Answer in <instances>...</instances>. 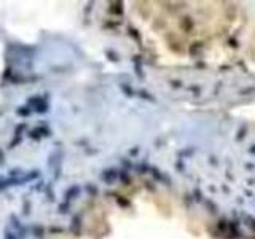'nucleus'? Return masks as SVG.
I'll return each mask as SVG.
<instances>
[{
    "label": "nucleus",
    "instance_id": "f257e3e1",
    "mask_svg": "<svg viewBox=\"0 0 255 239\" xmlns=\"http://www.w3.org/2000/svg\"><path fill=\"white\" fill-rule=\"evenodd\" d=\"M49 136V129H46V128H35V129H32L31 132H29V137L31 139H42V137H48Z\"/></svg>",
    "mask_w": 255,
    "mask_h": 239
},
{
    "label": "nucleus",
    "instance_id": "f03ea898",
    "mask_svg": "<svg viewBox=\"0 0 255 239\" xmlns=\"http://www.w3.org/2000/svg\"><path fill=\"white\" fill-rule=\"evenodd\" d=\"M80 193V186L78 185H72V186H69L67 190H65V193H64V199H65V203H69V201H72L76 195Z\"/></svg>",
    "mask_w": 255,
    "mask_h": 239
},
{
    "label": "nucleus",
    "instance_id": "7ed1b4c3",
    "mask_svg": "<svg viewBox=\"0 0 255 239\" xmlns=\"http://www.w3.org/2000/svg\"><path fill=\"white\" fill-rule=\"evenodd\" d=\"M10 220H11V225L14 226V230H18V234H19L21 237H24L22 234L26 233V228H24V226L21 225V222H19V219H18V217H16V215L13 214V215H10Z\"/></svg>",
    "mask_w": 255,
    "mask_h": 239
},
{
    "label": "nucleus",
    "instance_id": "20e7f679",
    "mask_svg": "<svg viewBox=\"0 0 255 239\" xmlns=\"http://www.w3.org/2000/svg\"><path fill=\"white\" fill-rule=\"evenodd\" d=\"M31 113H32V110H31L29 105H22V107H18V108H16V115H18V116H22V118L31 116Z\"/></svg>",
    "mask_w": 255,
    "mask_h": 239
},
{
    "label": "nucleus",
    "instance_id": "39448f33",
    "mask_svg": "<svg viewBox=\"0 0 255 239\" xmlns=\"http://www.w3.org/2000/svg\"><path fill=\"white\" fill-rule=\"evenodd\" d=\"M76 228H82V220H80V217H78V215H75V217L72 219L69 230H70V231H73L75 234H78V231H76Z\"/></svg>",
    "mask_w": 255,
    "mask_h": 239
},
{
    "label": "nucleus",
    "instance_id": "423d86ee",
    "mask_svg": "<svg viewBox=\"0 0 255 239\" xmlns=\"http://www.w3.org/2000/svg\"><path fill=\"white\" fill-rule=\"evenodd\" d=\"M31 233H32V236H35V237H43L45 228H43L42 225H32V226H31Z\"/></svg>",
    "mask_w": 255,
    "mask_h": 239
},
{
    "label": "nucleus",
    "instance_id": "0eeeda50",
    "mask_svg": "<svg viewBox=\"0 0 255 239\" xmlns=\"http://www.w3.org/2000/svg\"><path fill=\"white\" fill-rule=\"evenodd\" d=\"M34 108H35V112H37V113H46V112H48V108H49V105H48V102H46V97H45V99H43V101H42V102H40L37 107H34Z\"/></svg>",
    "mask_w": 255,
    "mask_h": 239
},
{
    "label": "nucleus",
    "instance_id": "6e6552de",
    "mask_svg": "<svg viewBox=\"0 0 255 239\" xmlns=\"http://www.w3.org/2000/svg\"><path fill=\"white\" fill-rule=\"evenodd\" d=\"M69 210H70V204L69 203H62V204H59V207H58V212L61 214V215H65V214H69Z\"/></svg>",
    "mask_w": 255,
    "mask_h": 239
},
{
    "label": "nucleus",
    "instance_id": "1a4fd4ad",
    "mask_svg": "<svg viewBox=\"0 0 255 239\" xmlns=\"http://www.w3.org/2000/svg\"><path fill=\"white\" fill-rule=\"evenodd\" d=\"M3 239H21V237H16V236H19V234H16V233H11L10 230H5L3 231Z\"/></svg>",
    "mask_w": 255,
    "mask_h": 239
},
{
    "label": "nucleus",
    "instance_id": "9d476101",
    "mask_svg": "<svg viewBox=\"0 0 255 239\" xmlns=\"http://www.w3.org/2000/svg\"><path fill=\"white\" fill-rule=\"evenodd\" d=\"M24 128H26V125H19V126H18V128H16V131H14V134H18V137H19V136H21V134H19V132H21V131H22V129H24Z\"/></svg>",
    "mask_w": 255,
    "mask_h": 239
},
{
    "label": "nucleus",
    "instance_id": "9b49d317",
    "mask_svg": "<svg viewBox=\"0 0 255 239\" xmlns=\"http://www.w3.org/2000/svg\"><path fill=\"white\" fill-rule=\"evenodd\" d=\"M88 191H89V193H96V188H94V186H93V188L88 186Z\"/></svg>",
    "mask_w": 255,
    "mask_h": 239
}]
</instances>
